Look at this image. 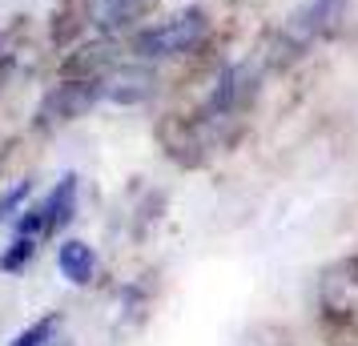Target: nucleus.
Segmentation results:
<instances>
[{
	"label": "nucleus",
	"instance_id": "nucleus-2",
	"mask_svg": "<svg viewBox=\"0 0 358 346\" xmlns=\"http://www.w3.org/2000/svg\"><path fill=\"white\" fill-rule=\"evenodd\" d=\"M97 89H101V97L113 101V105H141L145 97H153L157 77H153V69H145V65H121V69H113L109 77H101Z\"/></svg>",
	"mask_w": 358,
	"mask_h": 346
},
{
	"label": "nucleus",
	"instance_id": "nucleus-7",
	"mask_svg": "<svg viewBox=\"0 0 358 346\" xmlns=\"http://www.w3.org/2000/svg\"><path fill=\"white\" fill-rule=\"evenodd\" d=\"M33 254H36V242H33V238H17V242H13V250L0 258V270H8V274H13V270H20V266L33 258Z\"/></svg>",
	"mask_w": 358,
	"mask_h": 346
},
{
	"label": "nucleus",
	"instance_id": "nucleus-3",
	"mask_svg": "<svg viewBox=\"0 0 358 346\" xmlns=\"http://www.w3.org/2000/svg\"><path fill=\"white\" fill-rule=\"evenodd\" d=\"M97 97H101L97 81H69V85H61V89L49 93V101L41 105V125H52V121H73V117H81Z\"/></svg>",
	"mask_w": 358,
	"mask_h": 346
},
{
	"label": "nucleus",
	"instance_id": "nucleus-1",
	"mask_svg": "<svg viewBox=\"0 0 358 346\" xmlns=\"http://www.w3.org/2000/svg\"><path fill=\"white\" fill-rule=\"evenodd\" d=\"M206 36V17L189 8V13H181V17L165 20L157 29H149L133 41V49L141 52V57H178V52H189Z\"/></svg>",
	"mask_w": 358,
	"mask_h": 346
},
{
	"label": "nucleus",
	"instance_id": "nucleus-5",
	"mask_svg": "<svg viewBox=\"0 0 358 346\" xmlns=\"http://www.w3.org/2000/svg\"><path fill=\"white\" fill-rule=\"evenodd\" d=\"M57 262H61V274H65L69 282H77V286H85V282L93 278V250L85 246V242H65L61 246V254H57Z\"/></svg>",
	"mask_w": 358,
	"mask_h": 346
},
{
	"label": "nucleus",
	"instance_id": "nucleus-9",
	"mask_svg": "<svg viewBox=\"0 0 358 346\" xmlns=\"http://www.w3.org/2000/svg\"><path fill=\"white\" fill-rule=\"evenodd\" d=\"M41 230H49V222H45V210H33V214H24V217H20V226H17L20 238H36Z\"/></svg>",
	"mask_w": 358,
	"mask_h": 346
},
{
	"label": "nucleus",
	"instance_id": "nucleus-6",
	"mask_svg": "<svg viewBox=\"0 0 358 346\" xmlns=\"http://www.w3.org/2000/svg\"><path fill=\"white\" fill-rule=\"evenodd\" d=\"M73 201H77V178L65 173L61 185L52 189V198L45 201V222H49V230H61L69 226V217H73Z\"/></svg>",
	"mask_w": 358,
	"mask_h": 346
},
{
	"label": "nucleus",
	"instance_id": "nucleus-8",
	"mask_svg": "<svg viewBox=\"0 0 358 346\" xmlns=\"http://www.w3.org/2000/svg\"><path fill=\"white\" fill-rule=\"evenodd\" d=\"M52 330H57V318H41L36 326H29L24 334H17V343L13 346H49Z\"/></svg>",
	"mask_w": 358,
	"mask_h": 346
},
{
	"label": "nucleus",
	"instance_id": "nucleus-10",
	"mask_svg": "<svg viewBox=\"0 0 358 346\" xmlns=\"http://www.w3.org/2000/svg\"><path fill=\"white\" fill-rule=\"evenodd\" d=\"M24 198H29V182H20L17 189H8V194L0 198V222H4V217L13 214V210H17V206H20Z\"/></svg>",
	"mask_w": 358,
	"mask_h": 346
},
{
	"label": "nucleus",
	"instance_id": "nucleus-4",
	"mask_svg": "<svg viewBox=\"0 0 358 346\" xmlns=\"http://www.w3.org/2000/svg\"><path fill=\"white\" fill-rule=\"evenodd\" d=\"M149 0H89V17L97 29H121L145 13Z\"/></svg>",
	"mask_w": 358,
	"mask_h": 346
}]
</instances>
